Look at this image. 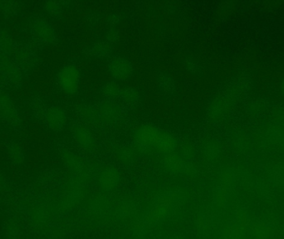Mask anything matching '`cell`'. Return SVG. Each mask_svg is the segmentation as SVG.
<instances>
[{"label": "cell", "mask_w": 284, "mask_h": 239, "mask_svg": "<svg viewBox=\"0 0 284 239\" xmlns=\"http://www.w3.org/2000/svg\"><path fill=\"white\" fill-rule=\"evenodd\" d=\"M178 193H166L158 197L153 207L146 212L143 218L134 226V232L142 235L149 227H153L164 222L170 217L175 208V203L180 200Z\"/></svg>", "instance_id": "obj_1"}, {"label": "cell", "mask_w": 284, "mask_h": 239, "mask_svg": "<svg viewBox=\"0 0 284 239\" xmlns=\"http://www.w3.org/2000/svg\"><path fill=\"white\" fill-rule=\"evenodd\" d=\"M137 140L143 145L155 146L163 153H169L175 148V140L166 133L152 127L141 129L137 133Z\"/></svg>", "instance_id": "obj_2"}, {"label": "cell", "mask_w": 284, "mask_h": 239, "mask_svg": "<svg viewBox=\"0 0 284 239\" xmlns=\"http://www.w3.org/2000/svg\"><path fill=\"white\" fill-rule=\"evenodd\" d=\"M233 174L231 172H224L221 178L220 184L214 198V208L216 211L224 210L228 206V192L233 184Z\"/></svg>", "instance_id": "obj_3"}, {"label": "cell", "mask_w": 284, "mask_h": 239, "mask_svg": "<svg viewBox=\"0 0 284 239\" xmlns=\"http://www.w3.org/2000/svg\"><path fill=\"white\" fill-rule=\"evenodd\" d=\"M233 222L235 228V239H249V229L252 222L248 212L244 209L237 211Z\"/></svg>", "instance_id": "obj_4"}, {"label": "cell", "mask_w": 284, "mask_h": 239, "mask_svg": "<svg viewBox=\"0 0 284 239\" xmlns=\"http://www.w3.org/2000/svg\"><path fill=\"white\" fill-rule=\"evenodd\" d=\"M59 79L62 87L67 92H75L79 84V74L76 68L73 67L64 68L62 71Z\"/></svg>", "instance_id": "obj_5"}, {"label": "cell", "mask_w": 284, "mask_h": 239, "mask_svg": "<svg viewBox=\"0 0 284 239\" xmlns=\"http://www.w3.org/2000/svg\"><path fill=\"white\" fill-rule=\"evenodd\" d=\"M273 232V226L264 221L252 222L249 229V236L252 239L269 238Z\"/></svg>", "instance_id": "obj_6"}, {"label": "cell", "mask_w": 284, "mask_h": 239, "mask_svg": "<svg viewBox=\"0 0 284 239\" xmlns=\"http://www.w3.org/2000/svg\"><path fill=\"white\" fill-rule=\"evenodd\" d=\"M112 73L116 78H127L131 75V67L128 61L124 59L115 60L111 66Z\"/></svg>", "instance_id": "obj_7"}, {"label": "cell", "mask_w": 284, "mask_h": 239, "mask_svg": "<svg viewBox=\"0 0 284 239\" xmlns=\"http://www.w3.org/2000/svg\"><path fill=\"white\" fill-rule=\"evenodd\" d=\"M117 181H118V174L113 169H107V171H105L102 174L101 182L103 188L107 189L114 188L115 186L117 185Z\"/></svg>", "instance_id": "obj_8"}, {"label": "cell", "mask_w": 284, "mask_h": 239, "mask_svg": "<svg viewBox=\"0 0 284 239\" xmlns=\"http://www.w3.org/2000/svg\"><path fill=\"white\" fill-rule=\"evenodd\" d=\"M165 165L173 171H180L183 168V162L175 155H168L165 157Z\"/></svg>", "instance_id": "obj_9"}, {"label": "cell", "mask_w": 284, "mask_h": 239, "mask_svg": "<svg viewBox=\"0 0 284 239\" xmlns=\"http://www.w3.org/2000/svg\"><path fill=\"white\" fill-rule=\"evenodd\" d=\"M223 239H235V228L233 220L226 222L222 230Z\"/></svg>", "instance_id": "obj_10"}, {"label": "cell", "mask_w": 284, "mask_h": 239, "mask_svg": "<svg viewBox=\"0 0 284 239\" xmlns=\"http://www.w3.org/2000/svg\"><path fill=\"white\" fill-rule=\"evenodd\" d=\"M49 121L52 127H60L63 121V114L58 111L49 112Z\"/></svg>", "instance_id": "obj_11"}, {"label": "cell", "mask_w": 284, "mask_h": 239, "mask_svg": "<svg viewBox=\"0 0 284 239\" xmlns=\"http://www.w3.org/2000/svg\"><path fill=\"white\" fill-rule=\"evenodd\" d=\"M208 217L204 214H200L198 216L196 220L197 228L199 231H204L208 226Z\"/></svg>", "instance_id": "obj_12"}]
</instances>
